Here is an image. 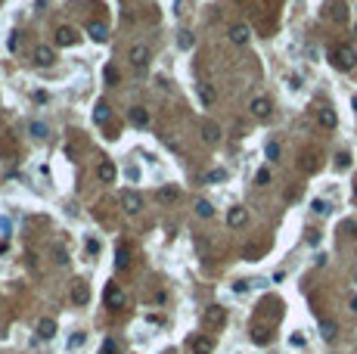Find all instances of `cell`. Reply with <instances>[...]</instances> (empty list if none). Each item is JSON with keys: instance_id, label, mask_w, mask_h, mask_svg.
Instances as JSON below:
<instances>
[{"instance_id": "obj_36", "label": "cell", "mask_w": 357, "mask_h": 354, "mask_svg": "<svg viewBox=\"0 0 357 354\" xmlns=\"http://www.w3.org/2000/svg\"><path fill=\"white\" fill-rule=\"evenodd\" d=\"M84 246H87V255H99V239H87Z\"/></svg>"}, {"instance_id": "obj_12", "label": "cell", "mask_w": 357, "mask_h": 354, "mask_svg": "<svg viewBox=\"0 0 357 354\" xmlns=\"http://www.w3.org/2000/svg\"><path fill=\"white\" fill-rule=\"evenodd\" d=\"M326 10H329L326 16H329L333 22H345V19H348V6H345V3H338V0H329Z\"/></svg>"}, {"instance_id": "obj_37", "label": "cell", "mask_w": 357, "mask_h": 354, "mask_svg": "<svg viewBox=\"0 0 357 354\" xmlns=\"http://www.w3.org/2000/svg\"><path fill=\"white\" fill-rule=\"evenodd\" d=\"M31 134H35V137H47V128L38 124V121H31Z\"/></svg>"}, {"instance_id": "obj_34", "label": "cell", "mask_w": 357, "mask_h": 354, "mask_svg": "<svg viewBox=\"0 0 357 354\" xmlns=\"http://www.w3.org/2000/svg\"><path fill=\"white\" fill-rule=\"evenodd\" d=\"M348 165H351V156H348V153H338V156H336V168L342 171V168H348Z\"/></svg>"}, {"instance_id": "obj_3", "label": "cell", "mask_w": 357, "mask_h": 354, "mask_svg": "<svg viewBox=\"0 0 357 354\" xmlns=\"http://www.w3.org/2000/svg\"><path fill=\"white\" fill-rule=\"evenodd\" d=\"M103 301H106V308H121L124 305V301H127V295H124V289H118V286L115 283H109L106 286V292H103Z\"/></svg>"}, {"instance_id": "obj_5", "label": "cell", "mask_w": 357, "mask_h": 354, "mask_svg": "<svg viewBox=\"0 0 357 354\" xmlns=\"http://www.w3.org/2000/svg\"><path fill=\"white\" fill-rule=\"evenodd\" d=\"M90 301V286H87V280H75L72 283V305H87Z\"/></svg>"}, {"instance_id": "obj_2", "label": "cell", "mask_w": 357, "mask_h": 354, "mask_svg": "<svg viewBox=\"0 0 357 354\" xmlns=\"http://www.w3.org/2000/svg\"><path fill=\"white\" fill-rule=\"evenodd\" d=\"M118 202H121L124 215H137L140 208H143V196H140L137 190H121V193H118Z\"/></svg>"}, {"instance_id": "obj_7", "label": "cell", "mask_w": 357, "mask_h": 354, "mask_svg": "<svg viewBox=\"0 0 357 354\" xmlns=\"http://www.w3.org/2000/svg\"><path fill=\"white\" fill-rule=\"evenodd\" d=\"M190 351L193 354H211V351H215V345H211L208 335H193V339H190Z\"/></svg>"}, {"instance_id": "obj_23", "label": "cell", "mask_w": 357, "mask_h": 354, "mask_svg": "<svg viewBox=\"0 0 357 354\" xmlns=\"http://www.w3.org/2000/svg\"><path fill=\"white\" fill-rule=\"evenodd\" d=\"M317 121H320V128H326V131H333L336 124H338V118L333 109H320V115H317Z\"/></svg>"}, {"instance_id": "obj_13", "label": "cell", "mask_w": 357, "mask_h": 354, "mask_svg": "<svg viewBox=\"0 0 357 354\" xmlns=\"http://www.w3.org/2000/svg\"><path fill=\"white\" fill-rule=\"evenodd\" d=\"M245 221H249V212H245L242 205H236V208L227 212V224H230V227H242Z\"/></svg>"}, {"instance_id": "obj_6", "label": "cell", "mask_w": 357, "mask_h": 354, "mask_svg": "<svg viewBox=\"0 0 357 354\" xmlns=\"http://www.w3.org/2000/svg\"><path fill=\"white\" fill-rule=\"evenodd\" d=\"M131 261H134V249L127 246V242H121L115 252V271H127L131 267Z\"/></svg>"}, {"instance_id": "obj_38", "label": "cell", "mask_w": 357, "mask_h": 354, "mask_svg": "<svg viewBox=\"0 0 357 354\" xmlns=\"http://www.w3.org/2000/svg\"><path fill=\"white\" fill-rule=\"evenodd\" d=\"M115 348H118V345H115L112 339H106V342H103V351H99V354H115Z\"/></svg>"}, {"instance_id": "obj_24", "label": "cell", "mask_w": 357, "mask_h": 354, "mask_svg": "<svg viewBox=\"0 0 357 354\" xmlns=\"http://www.w3.org/2000/svg\"><path fill=\"white\" fill-rule=\"evenodd\" d=\"M320 335L326 342H336V335H338V326L333 323V320H320Z\"/></svg>"}, {"instance_id": "obj_14", "label": "cell", "mask_w": 357, "mask_h": 354, "mask_svg": "<svg viewBox=\"0 0 357 354\" xmlns=\"http://www.w3.org/2000/svg\"><path fill=\"white\" fill-rule=\"evenodd\" d=\"M249 38H252L249 25H230V40L233 44H249Z\"/></svg>"}, {"instance_id": "obj_31", "label": "cell", "mask_w": 357, "mask_h": 354, "mask_svg": "<svg viewBox=\"0 0 357 354\" xmlns=\"http://www.w3.org/2000/svg\"><path fill=\"white\" fill-rule=\"evenodd\" d=\"M255 183H258V187H267V183H270V171H267V168H261V171L255 174Z\"/></svg>"}, {"instance_id": "obj_9", "label": "cell", "mask_w": 357, "mask_h": 354, "mask_svg": "<svg viewBox=\"0 0 357 354\" xmlns=\"http://www.w3.org/2000/svg\"><path fill=\"white\" fill-rule=\"evenodd\" d=\"M249 109H252L255 118H267L270 115V99L267 97H255L252 103H249Z\"/></svg>"}, {"instance_id": "obj_1", "label": "cell", "mask_w": 357, "mask_h": 354, "mask_svg": "<svg viewBox=\"0 0 357 354\" xmlns=\"http://www.w3.org/2000/svg\"><path fill=\"white\" fill-rule=\"evenodd\" d=\"M329 59H333V65L336 69H342V72H351L354 65H357V50L354 47H348V44H338L329 50Z\"/></svg>"}, {"instance_id": "obj_35", "label": "cell", "mask_w": 357, "mask_h": 354, "mask_svg": "<svg viewBox=\"0 0 357 354\" xmlns=\"http://www.w3.org/2000/svg\"><path fill=\"white\" fill-rule=\"evenodd\" d=\"M84 342H87V335H84V333H75V335H72V342H69V348H81Z\"/></svg>"}, {"instance_id": "obj_4", "label": "cell", "mask_w": 357, "mask_h": 354, "mask_svg": "<svg viewBox=\"0 0 357 354\" xmlns=\"http://www.w3.org/2000/svg\"><path fill=\"white\" fill-rule=\"evenodd\" d=\"M78 40H81V35L72 28V25H59V28H56V44L59 47H75Z\"/></svg>"}, {"instance_id": "obj_21", "label": "cell", "mask_w": 357, "mask_h": 354, "mask_svg": "<svg viewBox=\"0 0 357 354\" xmlns=\"http://www.w3.org/2000/svg\"><path fill=\"white\" fill-rule=\"evenodd\" d=\"M109 118H112L109 103H97V109H93V124H109Z\"/></svg>"}, {"instance_id": "obj_26", "label": "cell", "mask_w": 357, "mask_h": 354, "mask_svg": "<svg viewBox=\"0 0 357 354\" xmlns=\"http://www.w3.org/2000/svg\"><path fill=\"white\" fill-rule=\"evenodd\" d=\"M298 168H301L304 174H314V171H317V156H314V153H304L301 162H298Z\"/></svg>"}, {"instance_id": "obj_22", "label": "cell", "mask_w": 357, "mask_h": 354, "mask_svg": "<svg viewBox=\"0 0 357 354\" xmlns=\"http://www.w3.org/2000/svg\"><path fill=\"white\" fill-rule=\"evenodd\" d=\"M270 339H274V333H270L267 326H252V342L255 345H270Z\"/></svg>"}, {"instance_id": "obj_27", "label": "cell", "mask_w": 357, "mask_h": 354, "mask_svg": "<svg viewBox=\"0 0 357 354\" xmlns=\"http://www.w3.org/2000/svg\"><path fill=\"white\" fill-rule=\"evenodd\" d=\"M53 258H56V264H69V249H65L62 242H56V246H53Z\"/></svg>"}, {"instance_id": "obj_18", "label": "cell", "mask_w": 357, "mask_h": 354, "mask_svg": "<svg viewBox=\"0 0 357 354\" xmlns=\"http://www.w3.org/2000/svg\"><path fill=\"white\" fill-rule=\"evenodd\" d=\"M202 140L205 143H218L220 140V128L215 121H202Z\"/></svg>"}, {"instance_id": "obj_20", "label": "cell", "mask_w": 357, "mask_h": 354, "mask_svg": "<svg viewBox=\"0 0 357 354\" xmlns=\"http://www.w3.org/2000/svg\"><path fill=\"white\" fill-rule=\"evenodd\" d=\"M127 115H131V124H137V128H146V124H149V112L143 106H134Z\"/></svg>"}, {"instance_id": "obj_41", "label": "cell", "mask_w": 357, "mask_h": 354, "mask_svg": "<svg viewBox=\"0 0 357 354\" xmlns=\"http://www.w3.org/2000/svg\"><path fill=\"white\" fill-rule=\"evenodd\" d=\"M351 311L357 314V295H351Z\"/></svg>"}, {"instance_id": "obj_40", "label": "cell", "mask_w": 357, "mask_h": 354, "mask_svg": "<svg viewBox=\"0 0 357 354\" xmlns=\"http://www.w3.org/2000/svg\"><path fill=\"white\" fill-rule=\"evenodd\" d=\"M233 292H249V283L239 280V283H233Z\"/></svg>"}, {"instance_id": "obj_32", "label": "cell", "mask_w": 357, "mask_h": 354, "mask_svg": "<svg viewBox=\"0 0 357 354\" xmlns=\"http://www.w3.org/2000/svg\"><path fill=\"white\" fill-rule=\"evenodd\" d=\"M314 212H317V215H329V202L326 199H314Z\"/></svg>"}, {"instance_id": "obj_33", "label": "cell", "mask_w": 357, "mask_h": 354, "mask_svg": "<svg viewBox=\"0 0 357 354\" xmlns=\"http://www.w3.org/2000/svg\"><path fill=\"white\" fill-rule=\"evenodd\" d=\"M264 153H267V158H270V162H274V158H279V143H274V140H270Z\"/></svg>"}, {"instance_id": "obj_15", "label": "cell", "mask_w": 357, "mask_h": 354, "mask_svg": "<svg viewBox=\"0 0 357 354\" xmlns=\"http://www.w3.org/2000/svg\"><path fill=\"white\" fill-rule=\"evenodd\" d=\"M196 90H199V99H202V106H211V103H215V87H211V84L208 81H199L196 84Z\"/></svg>"}, {"instance_id": "obj_10", "label": "cell", "mask_w": 357, "mask_h": 354, "mask_svg": "<svg viewBox=\"0 0 357 354\" xmlns=\"http://www.w3.org/2000/svg\"><path fill=\"white\" fill-rule=\"evenodd\" d=\"M87 35L97 40V44H103V40H109V25L106 22H90L87 25Z\"/></svg>"}, {"instance_id": "obj_16", "label": "cell", "mask_w": 357, "mask_h": 354, "mask_svg": "<svg viewBox=\"0 0 357 354\" xmlns=\"http://www.w3.org/2000/svg\"><path fill=\"white\" fill-rule=\"evenodd\" d=\"M131 62L134 65H137V69H143V65H146L149 62V47H131Z\"/></svg>"}, {"instance_id": "obj_30", "label": "cell", "mask_w": 357, "mask_h": 354, "mask_svg": "<svg viewBox=\"0 0 357 354\" xmlns=\"http://www.w3.org/2000/svg\"><path fill=\"white\" fill-rule=\"evenodd\" d=\"M106 84H118V78H121V75H118V69H115V65H106Z\"/></svg>"}, {"instance_id": "obj_28", "label": "cell", "mask_w": 357, "mask_h": 354, "mask_svg": "<svg viewBox=\"0 0 357 354\" xmlns=\"http://www.w3.org/2000/svg\"><path fill=\"white\" fill-rule=\"evenodd\" d=\"M196 215H199V217H211V215H215V208H211V202L199 199V202H196Z\"/></svg>"}, {"instance_id": "obj_42", "label": "cell", "mask_w": 357, "mask_h": 354, "mask_svg": "<svg viewBox=\"0 0 357 354\" xmlns=\"http://www.w3.org/2000/svg\"><path fill=\"white\" fill-rule=\"evenodd\" d=\"M351 103H354V109H357V97H354V99H351Z\"/></svg>"}, {"instance_id": "obj_43", "label": "cell", "mask_w": 357, "mask_h": 354, "mask_svg": "<svg viewBox=\"0 0 357 354\" xmlns=\"http://www.w3.org/2000/svg\"><path fill=\"white\" fill-rule=\"evenodd\" d=\"M354 283H357V267H354Z\"/></svg>"}, {"instance_id": "obj_39", "label": "cell", "mask_w": 357, "mask_h": 354, "mask_svg": "<svg viewBox=\"0 0 357 354\" xmlns=\"http://www.w3.org/2000/svg\"><path fill=\"white\" fill-rule=\"evenodd\" d=\"M190 44H193V40H190V31H180V47L190 50Z\"/></svg>"}, {"instance_id": "obj_19", "label": "cell", "mask_w": 357, "mask_h": 354, "mask_svg": "<svg viewBox=\"0 0 357 354\" xmlns=\"http://www.w3.org/2000/svg\"><path fill=\"white\" fill-rule=\"evenodd\" d=\"M38 335H40V339H53V335H56V320L53 317H44L38 323Z\"/></svg>"}, {"instance_id": "obj_11", "label": "cell", "mask_w": 357, "mask_h": 354, "mask_svg": "<svg viewBox=\"0 0 357 354\" xmlns=\"http://www.w3.org/2000/svg\"><path fill=\"white\" fill-rule=\"evenodd\" d=\"M115 174H118V171H115V165L109 162V158H103V162L97 165V177H99L103 183H112V180H115Z\"/></svg>"}, {"instance_id": "obj_17", "label": "cell", "mask_w": 357, "mask_h": 354, "mask_svg": "<svg viewBox=\"0 0 357 354\" xmlns=\"http://www.w3.org/2000/svg\"><path fill=\"white\" fill-rule=\"evenodd\" d=\"M35 62L47 69V65H53V62H56V53H53L50 47H38V50H35Z\"/></svg>"}, {"instance_id": "obj_29", "label": "cell", "mask_w": 357, "mask_h": 354, "mask_svg": "<svg viewBox=\"0 0 357 354\" xmlns=\"http://www.w3.org/2000/svg\"><path fill=\"white\" fill-rule=\"evenodd\" d=\"M205 180L208 183H220V180H227V171H224V168H215V171L205 174Z\"/></svg>"}, {"instance_id": "obj_25", "label": "cell", "mask_w": 357, "mask_h": 354, "mask_svg": "<svg viewBox=\"0 0 357 354\" xmlns=\"http://www.w3.org/2000/svg\"><path fill=\"white\" fill-rule=\"evenodd\" d=\"M156 199L159 202H177V199H180V190H177V187H161L156 193Z\"/></svg>"}, {"instance_id": "obj_8", "label": "cell", "mask_w": 357, "mask_h": 354, "mask_svg": "<svg viewBox=\"0 0 357 354\" xmlns=\"http://www.w3.org/2000/svg\"><path fill=\"white\" fill-rule=\"evenodd\" d=\"M205 323H208V326H224V323H227V311L218 308V305H211V308L205 311Z\"/></svg>"}]
</instances>
